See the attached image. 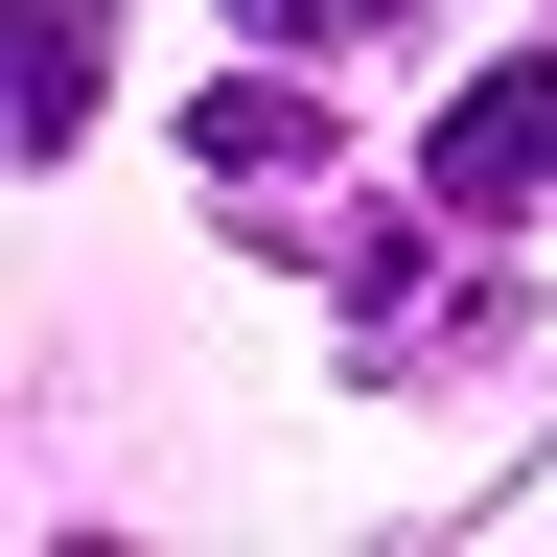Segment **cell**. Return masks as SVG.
Here are the masks:
<instances>
[{
  "instance_id": "6da1fadb",
  "label": "cell",
  "mask_w": 557,
  "mask_h": 557,
  "mask_svg": "<svg viewBox=\"0 0 557 557\" xmlns=\"http://www.w3.org/2000/svg\"><path fill=\"white\" fill-rule=\"evenodd\" d=\"M418 209H442V233H534V209H557V47H511V70H465V94H442Z\"/></svg>"
},
{
  "instance_id": "7a4b0ae2",
  "label": "cell",
  "mask_w": 557,
  "mask_h": 557,
  "mask_svg": "<svg viewBox=\"0 0 557 557\" xmlns=\"http://www.w3.org/2000/svg\"><path fill=\"white\" fill-rule=\"evenodd\" d=\"M186 163H209V186H233L256 233H278V209L325 186V116H302V94H278V70H256V94H209V116H186Z\"/></svg>"
},
{
  "instance_id": "3957f363",
  "label": "cell",
  "mask_w": 557,
  "mask_h": 557,
  "mask_svg": "<svg viewBox=\"0 0 557 557\" xmlns=\"http://www.w3.org/2000/svg\"><path fill=\"white\" fill-rule=\"evenodd\" d=\"M94 47H116V0H24V163L94 139Z\"/></svg>"
},
{
  "instance_id": "277c9868",
  "label": "cell",
  "mask_w": 557,
  "mask_h": 557,
  "mask_svg": "<svg viewBox=\"0 0 557 557\" xmlns=\"http://www.w3.org/2000/svg\"><path fill=\"white\" fill-rule=\"evenodd\" d=\"M418 0H233V47H278V70H348V47H395Z\"/></svg>"
}]
</instances>
